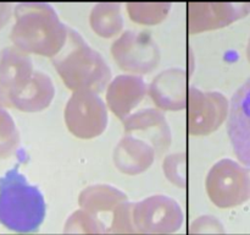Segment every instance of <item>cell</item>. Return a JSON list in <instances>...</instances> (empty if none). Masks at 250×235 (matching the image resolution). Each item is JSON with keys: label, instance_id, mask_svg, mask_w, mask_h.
Here are the masks:
<instances>
[{"label": "cell", "instance_id": "1", "mask_svg": "<svg viewBox=\"0 0 250 235\" xmlns=\"http://www.w3.org/2000/svg\"><path fill=\"white\" fill-rule=\"evenodd\" d=\"M12 43L27 54L54 58L63 48L68 27L46 2H22L14 10Z\"/></svg>", "mask_w": 250, "mask_h": 235}, {"label": "cell", "instance_id": "2", "mask_svg": "<svg viewBox=\"0 0 250 235\" xmlns=\"http://www.w3.org/2000/svg\"><path fill=\"white\" fill-rule=\"evenodd\" d=\"M63 85L71 90L102 93L111 81V70L99 51L89 46L75 29H67L63 48L51 58Z\"/></svg>", "mask_w": 250, "mask_h": 235}, {"label": "cell", "instance_id": "3", "mask_svg": "<svg viewBox=\"0 0 250 235\" xmlns=\"http://www.w3.org/2000/svg\"><path fill=\"white\" fill-rule=\"evenodd\" d=\"M46 214L43 193L17 169L0 178V224L19 234L37 232Z\"/></svg>", "mask_w": 250, "mask_h": 235}, {"label": "cell", "instance_id": "4", "mask_svg": "<svg viewBox=\"0 0 250 235\" xmlns=\"http://www.w3.org/2000/svg\"><path fill=\"white\" fill-rule=\"evenodd\" d=\"M205 188L219 208L241 206L250 198V170L232 159H221L208 173Z\"/></svg>", "mask_w": 250, "mask_h": 235}, {"label": "cell", "instance_id": "5", "mask_svg": "<svg viewBox=\"0 0 250 235\" xmlns=\"http://www.w3.org/2000/svg\"><path fill=\"white\" fill-rule=\"evenodd\" d=\"M63 119L73 136L82 140L95 139L107 127V107L97 93L76 91L66 103Z\"/></svg>", "mask_w": 250, "mask_h": 235}, {"label": "cell", "instance_id": "6", "mask_svg": "<svg viewBox=\"0 0 250 235\" xmlns=\"http://www.w3.org/2000/svg\"><path fill=\"white\" fill-rule=\"evenodd\" d=\"M131 217L138 234L170 235L181 229L183 212L173 198L155 195L132 203Z\"/></svg>", "mask_w": 250, "mask_h": 235}, {"label": "cell", "instance_id": "7", "mask_svg": "<svg viewBox=\"0 0 250 235\" xmlns=\"http://www.w3.org/2000/svg\"><path fill=\"white\" fill-rule=\"evenodd\" d=\"M110 53L121 70L132 75H148L158 68L161 59L160 49L153 37L146 32L125 31L112 42Z\"/></svg>", "mask_w": 250, "mask_h": 235}, {"label": "cell", "instance_id": "8", "mask_svg": "<svg viewBox=\"0 0 250 235\" xmlns=\"http://www.w3.org/2000/svg\"><path fill=\"white\" fill-rule=\"evenodd\" d=\"M229 102L220 92L188 88L186 124L193 136H207L216 131L229 118Z\"/></svg>", "mask_w": 250, "mask_h": 235}, {"label": "cell", "instance_id": "9", "mask_svg": "<svg viewBox=\"0 0 250 235\" xmlns=\"http://www.w3.org/2000/svg\"><path fill=\"white\" fill-rule=\"evenodd\" d=\"M250 14V2H190L187 5V29L197 34L222 28Z\"/></svg>", "mask_w": 250, "mask_h": 235}, {"label": "cell", "instance_id": "10", "mask_svg": "<svg viewBox=\"0 0 250 235\" xmlns=\"http://www.w3.org/2000/svg\"><path fill=\"white\" fill-rule=\"evenodd\" d=\"M227 132L239 162L250 168V77L232 97Z\"/></svg>", "mask_w": 250, "mask_h": 235}, {"label": "cell", "instance_id": "11", "mask_svg": "<svg viewBox=\"0 0 250 235\" xmlns=\"http://www.w3.org/2000/svg\"><path fill=\"white\" fill-rule=\"evenodd\" d=\"M122 122L126 135L142 136L139 140H143L144 142L150 144L155 151V154L161 156L170 148L172 134L161 110L156 108L141 109L132 113Z\"/></svg>", "mask_w": 250, "mask_h": 235}, {"label": "cell", "instance_id": "12", "mask_svg": "<svg viewBox=\"0 0 250 235\" xmlns=\"http://www.w3.org/2000/svg\"><path fill=\"white\" fill-rule=\"evenodd\" d=\"M188 75L182 69H167L159 72L150 85L148 94L161 112H180L186 109L188 94Z\"/></svg>", "mask_w": 250, "mask_h": 235}, {"label": "cell", "instance_id": "13", "mask_svg": "<svg viewBox=\"0 0 250 235\" xmlns=\"http://www.w3.org/2000/svg\"><path fill=\"white\" fill-rule=\"evenodd\" d=\"M148 93V86L142 76L119 75L106 88V107L124 121L132 114Z\"/></svg>", "mask_w": 250, "mask_h": 235}, {"label": "cell", "instance_id": "14", "mask_svg": "<svg viewBox=\"0 0 250 235\" xmlns=\"http://www.w3.org/2000/svg\"><path fill=\"white\" fill-rule=\"evenodd\" d=\"M33 63L29 54L16 47L0 51V104H7V93L23 87L33 75Z\"/></svg>", "mask_w": 250, "mask_h": 235}, {"label": "cell", "instance_id": "15", "mask_svg": "<svg viewBox=\"0 0 250 235\" xmlns=\"http://www.w3.org/2000/svg\"><path fill=\"white\" fill-rule=\"evenodd\" d=\"M55 97V86L46 73L34 70L28 82L20 90L7 93V104L20 112L39 113L49 107Z\"/></svg>", "mask_w": 250, "mask_h": 235}, {"label": "cell", "instance_id": "16", "mask_svg": "<svg viewBox=\"0 0 250 235\" xmlns=\"http://www.w3.org/2000/svg\"><path fill=\"white\" fill-rule=\"evenodd\" d=\"M155 157L150 144L128 135L120 140L112 154L117 170L126 175H139L146 171L153 165Z\"/></svg>", "mask_w": 250, "mask_h": 235}, {"label": "cell", "instance_id": "17", "mask_svg": "<svg viewBox=\"0 0 250 235\" xmlns=\"http://www.w3.org/2000/svg\"><path fill=\"white\" fill-rule=\"evenodd\" d=\"M125 202H128L126 193L107 184L88 186L81 191L78 196V203L82 211L95 219L103 214L114 213L115 210Z\"/></svg>", "mask_w": 250, "mask_h": 235}, {"label": "cell", "instance_id": "18", "mask_svg": "<svg viewBox=\"0 0 250 235\" xmlns=\"http://www.w3.org/2000/svg\"><path fill=\"white\" fill-rule=\"evenodd\" d=\"M93 31L102 38H112L124 29V16L120 2H99L94 5L89 15Z\"/></svg>", "mask_w": 250, "mask_h": 235}, {"label": "cell", "instance_id": "19", "mask_svg": "<svg viewBox=\"0 0 250 235\" xmlns=\"http://www.w3.org/2000/svg\"><path fill=\"white\" fill-rule=\"evenodd\" d=\"M129 19L146 26L159 24L166 19L171 9L170 2H128L126 5Z\"/></svg>", "mask_w": 250, "mask_h": 235}, {"label": "cell", "instance_id": "20", "mask_svg": "<svg viewBox=\"0 0 250 235\" xmlns=\"http://www.w3.org/2000/svg\"><path fill=\"white\" fill-rule=\"evenodd\" d=\"M20 144V134L11 115L0 105V159L15 153Z\"/></svg>", "mask_w": 250, "mask_h": 235}, {"label": "cell", "instance_id": "21", "mask_svg": "<svg viewBox=\"0 0 250 235\" xmlns=\"http://www.w3.org/2000/svg\"><path fill=\"white\" fill-rule=\"evenodd\" d=\"M163 171L171 184L180 188L187 186V156L186 153H172L165 157Z\"/></svg>", "mask_w": 250, "mask_h": 235}, {"label": "cell", "instance_id": "22", "mask_svg": "<svg viewBox=\"0 0 250 235\" xmlns=\"http://www.w3.org/2000/svg\"><path fill=\"white\" fill-rule=\"evenodd\" d=\"M190 233L193 235H226L224 224L214 215H202L195 219Z\"/></svg>", "mask_w": 250, "mask_h": 235}, {"label": "cell", "instance_id": "23", "mask_svg": "<svg viewBox=\"0 0 250 235\" xmlns=\"http://www.w3.org/2000/svg\"><path fill=\"white\" fill-rule=\"evenodd\" d=\"M11 15H12L11 4H0V28H2V27L9 22Z\"/></svg>", "mask_w": 250, "mask_h": 235}, {"label": "cell", "instance_id": "24", "mask_svg": "<svg viewBox=\"0 0 250 235\" xmlns=\"http://www.w3.org/2000/svg\"><path fill=\"white\" fill-rule=\"evenodd\" d=\"M247 58H248V60L250 63V38H249V42H248V47H247Z\"/></svg>", "mask_w": 250, "mask_h": 235}]
</instances>
